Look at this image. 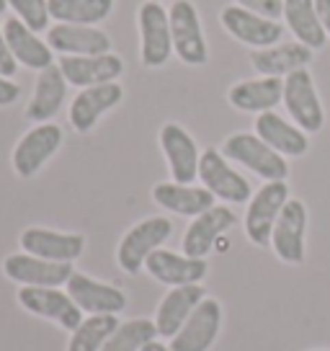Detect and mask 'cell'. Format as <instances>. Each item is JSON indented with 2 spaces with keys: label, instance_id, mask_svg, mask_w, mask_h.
<instances>
[{
  "label": "cell",
  "instance_id": "obj_7",
  "mask_svg": "<svg viewBox=\"0 0 330 351\" xmlns=\"http://www.w3.org/2000/svg\"><path fill=\"white\" fill-rule=\"evenodd\" d=\"M170 19V34H173V52L186 65H207L210 49L201 32V19L196 13V5L191 0H176L168 11Z\"/></svg>",
  "mask_w": 330,
  "mask_h": 351
},
{
  "label": "cell",
  "instance_id": "obj_22",
  "mask_svg": "<svg viewBox=\"0 0 330 351\" xmlns=\"http://www.w3.org/2000/svg\"><path fill=\"white\" fill-rule=\"evenodd\" d=\"M204 300V287L201 285H183L170 287V292L160 300L157 313H155V328L157 336L173 339L181 326L188 320V315L196 310V305Z\"/></svg>",
  "mask_w": 330,
  "mask_h": 351
},
{
  "label": "cell",
  "instance_id": "obj_28",
  "mask_svg": "<svg viewBox=\"0 0 330 351\" xmlns=\"http://www.w3.org/2000/svg\"><path fill=\"white\" fill-rule=\"evenodd\" d=\"M3 34H5V42L11 47V52L18 65L29 67V70H36V73H42L45 67L55 65V60H52V47L47 42H42L23 21L8 19V21L3 23Z\"/></svg>",
  "mask_w": 330,
  "mask_h": 351
},
{
  "label": "cell",
  "instance_id": "obj_20",
  "mask_svg": "<svg viewBox=\"0 0 330 351\" xmlns=\"http://www.w3.org/2000/svg\"><path fill=\"white\" fill-rule=\"evenodd\" d=\"M57 65H60L67 83L77 88L114 83V80L124 73V62H121V57L114 55V52H109V55H90V57L62 55Z\"/></svg>",
  "mask_w": 330,
  "mask_h": 351
},
{
  "label": "cell",
  "instance_id": "obj_14",
  "mask_svg": "<svg viewBox=\"0 0 330 351\" xmlns=\"http://www.w3.org/2000/svg\"><path fill=\"white\" fill-rule=\"evenodd\" d=\"M160 147H163L173 181L176 184H194L199 176V160H201L196 140L181 124L168 121L160 130Z\"/></svg>",
  "mask_w": 330,
  "mask_h": 351
},
{
  "label": "cell",
  "instance_id": "obj_1",
  "mask_svg": "<svg viewBox=\"0 0 330 351\" xmlns=\"http://www.w3.org/2000/svg\"><path fill=\"white\" fill-rule=\"evenodd\" d=\"M222 155L227 160H235L242 168L253 171L264 181H286V176H289L284 155H279L274 147H268L258 134H251V132L230 134L222 143Z\"/></svg>",
  "mask_w": 330,
  "mask_h": 351
},
{
  "label": "cell",
  "instance_id": "obj_27",
  "mask_svg": "<svg viewBox=\"0 0 330 351\" xmlns=\"http://www.w3.org/2000/svg\"><path fill=\"white\" fill-rule=\"evenodd\" d=\"M67 83L65 75H62V70L60 65H49L45 67L39 77H36V86H34V96L29 101V106H26V117L36 124H45L55 117L57 111L62 109V104H65V96H67Z\"/></svg>",
  "mask_w": 330,
  "mask_h": 351
},
{
  "label": "cell",
  "instance_id": "obj_3",
  "mask_svg": "<svg viewBox=\"0 0 330 351\" xmlns=\"http://www.w3.org/2000/svg\"><path fill=\"white\" fill-rule=\"evenodd\" d=\"M137 29H140V57L144 67H163L173 57V34L170 19L160 3L147 0L137 11Z\"/></svg>",
  "mask_w": 330,
  "mask_h": 351
},
{
  "label": "cell",
  "instance_id": "obj_19",
  "mask_svg": "<svg viewBox=\"0 0 330 351\" xmlns=\"http://www.w3.org/2000/svg\"><path fill=\"white\" fill-rule=\"evenodd\" d=\"M21 248L23 253H31L47 261L73 263L80 258L86 248V238L80 232H57L47 228H29L21 232Z\"/></svg>",
  "mask_w": 330,
  "mask_h": 351
},
{
  "label": "cell",
  "instance_id": "obj_38",
  "mask_svg": "<svg viewBox=\"0 0 330 351\" xmlns=\"http://www.w3.org/2000/svg\"><path fill=\"white\" fill-rule=\"evenodd\" d=\"M142 351H170V346H165V343H160V341L155 339V341H150L147 346H142Z\"/></svg>",
  "mask_w": 330,
  "mask_h": 351
},
{
  "label": "cell",
  "instance_id": "obj_15",
  "mask_svg": "<svg viewBox=\"0 0 330 351\" xmlns=\"http://www.w3.org/2000/svg\"><path fill=\"white\" fill-rule=\"evenodd\" d=\"M121 99H124V88L116 80L114 83H101V86L83 88L75 99H73V104H70L67 119L73 124V130L86 134V132H90L99 124V119L106 111L119 106Z\"/></svg>",
  "mask_w": 330,
  "mask_h": 351
},
{
  "label": "cell",
  "instance_id": "obj_23",
  "mask_svg": "<svg viewBox=\"0 0 330 351\" xmlns=\"http://www.w3.org/2000/svg\"><path fill=\"white\" fill-rule=\"evenodd\" d=\"M284 96V77H255V80H242L235 83L227 93L230 106L248 114H266V111H274L281 104Z\"/></svg>",
  "mask_w": 330,
  "mask_h": 351
},
{
  "label": "cell",
  "instance_id": "obj_10",
  "mask_svg": "<svg viewBox=\"0 0 330 351\" xmlns=\"http://www.w3.org/2000/svg\"><path fill=\"white\" fill-rule=\"evenodd\" d=\"M225 32L230 34L232 39L248 44L253 49H266L279 44V39L284 36V26L279 21L264 19L253 11H245L240 5H227L220 16Z\"/></svg>",
  "mask_w": 330,
  "mask_h": 351
},
{
  "label": "cell",
  "instance_id": "obj_29",
  "mask_svg": "<svg viewBox=\"0 0 330 351\" xmlns=\"http://www.w3.org/2000/svg\"><path fill=\"white\" fill-rule=\"evenodd\" d=\"M281 19L299 44H305L309 49H322L328 44V34L320 23L315 0H284Z\"/></svg>",
  "mask_w": 330,
  "mask_h": 351
},
{
  "label": "cell",
  "instance_id": "obj_35",
  "mask_svg": "<svg viewBox=\"0 0 330 351\" xmlns=\"http://www.w3.org/2000/svg\"><path fill=\"white\" fill-rule=\"evenodd\" d=\"M16 70H18V62H16L11 47H8V42H5L3 26H0V75L13 77V75H16Z\"/></svg>",
  "mask_w": 330,
  "mask_h": 351
},
{
  "label": "cell",
  "instance_id": "obj_12",
  "mask_svg": "<svg viewBox=\"0 0 330 351\" xmlns=\"http://www.w3.org/2000/svg\"><path fill=\"white\" fill-rule=\"evenodd\" d=\"M3 274L23 287H62L73 276V263L47 261L31 253H13L3 261Z\"/></svg>",
  "mask_w": 330,
  "mask_h": 351
},
{
  "label": "cell",
  "instance_id": "obj_30",
  "mask_svg": "<svg viewBox=\"0 0 330 351\" xmlns=\"http://www.w3.org/2000/svg\"><path fill=\"white\" fill-rule=\"evenodd\" d=\"M114 11V0H49V16L57 23L96 26Z\"/></svg>",
  "mask_w": 330,
  "mask_h": 351
},
{
  "label": "cell",
  "instance_id": "obj_40",
  "mask_svg": "<svg viewBox=\"0 0 330 351\" xmlns=\"http://www.w3.org/2000/svg\"><path fill=\"white\" fill-rule=\"evenodd\" d=\"M155 3H160V0H155Z\"/></svg>",
  "mask_w": 330,
  "mask_h": 351
},
{
  "label": "cell",
  "instance_id": "obj_13",
  "mask_svg": "<svg viewBox=\"0 0 330 351\" xmlns=\"http://www.w3.org/2000/svg\"><path fill=\"white\" fill-rule=\"evenodd\" d=\"M305 230H307V207L299 199H289L271 235V248L284 263L305 261Z\"/></svg>",
  "mask_w": 330,
  "mask_h": 351
},
{
  "label": "cell",
  "instance_id": "obj_33",
  "mask_svg": "<svg viewBox=\"0 0 330 351\" xmlns=\"http://www.w3.org/2000/svg\"><path fill=\"white\" fill-rule=\"evenodd\" d=\"M11 5V11L16 13V19L23 21L34 34L49 32V0H5Z\"/></svg>",
  "mask_w": 330,
  "mask_h": 351
},
{
  "label": "cell",
  "instance_id": "obj_31",
  "mask_svg": "<svg viewBox=\"0 0 330 351\" xmlns=\"http://www.w3.org/2000/svg\"><path fill=\"white\" fill-rule=\"evenodd\" d=\"M155 339H157L155 320L132 318L116 326V330L111 333L101 351H142V346H147Z\"/></svg>",
  "mask_w": 330,
  "mask_h": 351
},
{
  "label": "cell",
  "instance_id": "obj_32",
  "mask_svg": "<svg viewBox=\"0 0 330 351\" xmlns=\"http://www.w3.org/2000/svg\"><path fill=\"white\" fill-rule=\"evenodd\" d=\"M116 326H119L116 315H90L73 330L67 351H101Z\"/></svg>",
  "mask_w": 330,
  "mask_h": 351
},
{
  "label": "cell",
  "instance_id": "obj_2",
  "mask_svg": "<svg viewBox=\"0 0 330 351\" xmlns=\"http://www.w3.org/2000/svg\"><path fill=\"white\" fill-rule=\"evenodd\" d=\"M170 232H173V222L168 217H147L137 222L119 243V251H116L119 266L127 274H137L140 269H144V261L170 238Z\"/></svg>",
  "mask_w": 330,
  "mask_h": 351
},
{
  "label": "cell",
  "instance_id": "obj_4",
  "mask_svg": "<svg viewBox=\"0 0 330 351\" xmlns=\"http://www.w3.org/2000/svg\"><path fill=\"white\" fill-rule=\"evenodd\" d=\"M199 181H201L204 189H210L217 199L230 202V204H242V202H251V197H253L251 181L242 173H238L230 165V160L217 147H207L201 153Z\"/></svg>",
  "mask_w": 330,
  "mask_h": 351
},
{
  "label": "cell",
  "instance_id": "obj_16",
  "mask_svg": "<svg viewBox=\"0 0 330 351\" xmlns=\"http://www.w3.org/2000/svg\"><path fill=\"white\" fill-rule=\"evenodd\" d=\"M47 44L52 52L73 57L109 55L111 36L99 26H80V23H55L47 32Z\"/></svg>",
  "mask_w": 330,
  "mask_h": 351
},
{
  "label": "cell",
  "instance_id": "obj_5",
  "mask_svg": "<svg viewBox=\"0 0 330 351\" xmlns=\"http://www.w3.org/2000/svg\"><path fill=\"white\" fill-rule=\"evenodd\" d=\"M289 202V186L286 181H266L264 186L255 191L248 209H245V235L255 245H271L274 225L284 204Z\"/></svg>",
  "mask_w": 330,
  "mask_h": 351
},
{
  "label": "cell",
  "instance_id": "obj_11",
  "mask_svg": "<svg viewBox=\"0 0 330 351\" xmlns=\"http://www.w3.org/2000/svg\"><path fill=\"white\" fill-rule=\"evenodd\" d=\"M222 326V305L217 300H201L188 315L176 336L170 339V351H210Z\"/></svg>",
  "mask_w": 330,
  "mask_h": 351
},
{
  "label": "cell",
  "instance_id": "obj_8",
  "mask_svg": "<svg viewBox=\"0 0 330 351\" xmlns=\"http://www.w3.org/2000/svg\"><path fill=\"white\" fill-rule=\"evenodd\" d=\"M18 302L23 310H29L39 318L55 320L60 328L70 330V333L83 323V310L60 287H21Z\"/></svg>",
  "mask_w": 330,
  "mask_h": 351
},
{
  "label": "cell",
  "instance_id": "obj_37",
  "mask_svg": "<svg viewBox=\"0 0 330 351\" xmlns=\"http://www.w3.org/2000/svg\"><path fill=\"white\" fill-rule=\"evenodd\" d=\"M315 5H318L320 23H322V29H325V34L330 36V0H315Z\"/></svg>",
  "mask_w": 330,
  "mask_h": 351
},
{
  "label": "cell",
  "instance_id": "obj_21",
  "mask_svg": "<svg viewBox=\"0 0 330 351\" xmlns=\"http://www.w3.org/2000/svg\"><path fill=\"white\" fill-rule=\"evenodd\" d=\"M144 269L155 282L168 287L199 285L207 276V261L204 258H191L186 253L163 251V248H157L144 261Z\"/></svg>",
  "mask_w": 330,
  "mask_h": 351
},
{
  "label": "cell",
  "instance_id": "obj_26",
  "mask_svg": "<svg viewBox=\"0 0 330 351\" xmlns=\"http://www.w3.org/2000/svg\"><path fill=\"white\" fill-rule=\"evenodd\" d=\"M155 204H160L168 212H176L183 217H199L201 212H207L217 204V197L210 189L191 186V184H176V181H165L153 189Z\"/></svg>",
  "mask_w": 330,
  "mask_h": 351
},
{
  "label": "cell",
  "instance_id": "obj_6",
  "mask_svg": "<svg viewBox=\"0 0 330 351\" xmlns=\"http://www.w3.org/2000/svg\"><path fill=\"white\" fill-rule=\"evenodd\" d=\"M284 109L289 111V117L294 119L299 130H305L307 134L320 132L325 124V111L320 104L318 88L315 80L309 75L307 67L294 70L284 77V96H281Z\"/></svg>",
  "mask_w": 330,
  "mask_h": 351
},
{
  "label": "cell",
  "instance_id": "obj_34",
  "mask_svg": "<svg viewBox=\"0 0 330 351\" xmlns=\"http://www.w3.org/2000/svg\"><path fill=\"white\" fill-rule=\"evenodd\" d=\"M235 3L245 11H253L271 21H279L284 13V0H235Z\"/></svg>",
  "mask_w": 330,
  "mask_h": 351
},
{
  "label": "cell",
  "instance_id": "obj_25",
  "mask_svg": "<svg viewBox=\"0 0 330 351\" xmlns=\"http://www.w3.org/2000/svg\"><path fill=\"white\" fill-rule=\"evenodd\" d=\"M312 52L305 44L299 42H286L274 44L266 49H253L251 52V62H253L255 73L266 77H286L294 70H302L312 62Z\"/></svg>",
  "mask_w": 330,
  "mask_h": 351
},
{
  "label": "cell",
  "instance_id": "obj_18",
  "mask_svg": "<svg viewBox=\"0 0 330 351\" xmlns=\"http://www.w3.org/2000/svg\"><path fill=\"white\" fill-rule=\"evenodd\" d=\"M235 212L225 204H214L212 209L201 212L199 217L191 219V225L186 228L183 235V253L191 258H207L212 248L217 245L225 232L235 225Z\"/></svg>",
  "mask_w": 330,
  "mask_h": 351
},
{
  "label": "cell",
  "instance_id": "obj_39",
  "mask_svg": "<svg viewBox=\"0 0 330 351\" xmlns=\"http://www.w3.org/2000/svg\"><path fill=\"white\" fill-rule=\"evenodd\" d=\"M5 8H8V3H5V0H0V16L5 13Z\"/></svg>",
  "mask_w": 330,
  "mask_h": 351
},
{
  "label": "cell",
  "instance_id": "obj_24",
  "mask_svg": "<svg viewBox=\"0 0 330 351\" xmlns=\"http://www.w3.org/2000/svg\"><path fill=\"white\" fill-rule=\"evenodd\" d=\"M255 134L284 158H299L307 153L309 147L307 132L286 121L284 117H279L276 111H266V114L255 117Z\"/></svg>",
  "mask_w": 330,
  "mask_h": 351
},
{
  "label": "cell",
  "instance_id": "obj_36",
  "mask_svg": "<svg viewBox=\"0 0 330 351\" xmlns=\"http://www.w3.org/2000/svg\"><path fill=\"white\" fill-rule=\"evenodd\" d=\"M18 96H21V88L16 86L11 77L0 75V106H11L18 101Z\"/></svg>",
  "mask_w": 330,
  "mask_h": 351
},
{
  "label": "cell",
  "instance_id": "obj_9",
  "mask_svg": "<svg viewBox=\"0 0 330 351\" xmlns=\"http://www.w3.org/2000/svg\"><path fill=\"white\" fill-rule=\"evenodd\" d=\"M60 145H62V130L57 127L55 121L36 124L13 147V155H11L13 171L21 176V178H31L60 150Z\"/></svg>",
  "mask_w": 330,
  "mask_h": 351
},
{
  "label": "cell",
  "instance_id": "obj_17",
  "mask_svg": "<svg viewBox=\"0 0 330 351\" xmlns=\"http://www.w3.org/2000/svg\"><path fill=\"white\" fill-rule=\"evenodd\" d=\"M67 295L73 297L83 313L88 315H119L121 310L127 307V295L121 292L119 287L103 285L96 282L86 274L73 271V276L67 279Z\"/></svg>",
  "mask_w": 330,
  "mask_h": 351
}]
</instances>
